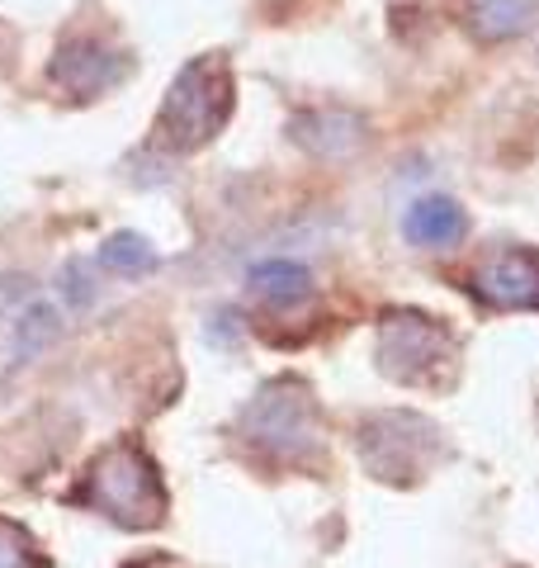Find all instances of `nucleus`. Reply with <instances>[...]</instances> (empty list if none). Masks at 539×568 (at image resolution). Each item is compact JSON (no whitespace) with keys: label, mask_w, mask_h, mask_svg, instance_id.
<instances>
[{"label":"nucleus","mask_w":539,"mask_h":568,"mask_svg":"<svg viewBox=\"0 0 539 568\" xmlns=\"http://www.w3.org/2000/svg\"><path fill=\"white\" fill-rule=\"evenodd\" d=\"M227 114H232V71L218 52H209V58L180 67V77L171 81L166 100H161L156 133L175 152H194L223 129Z\"/></svg>","instance_id":"f257e3e1"},{"label":"nucleus","mask_w":539,"mask_h":568,"mask_svg":"<svg viewBox=\"0 0 539 568\" xmlns=\"http://www.w3.org/2000/svg\"><path fill=\"white\" fill-rule=\"evenodd\" d=\"M85 503L129 530H148L166 517V484L148 455L129 440L104 450L85 474Z\"/></svg>","instance_id":"f03ea898"},{"label":"nucleus","mask_w":539,"mask_h":568,"mask_svg":"<svg viewBox=\"0 0 539 568\" xmlns=\"http://www.w3.org/2000/svg\"><path fill=\"white\" fill-rule=\"evenodd\" d=\"M455 355V342L449 332L426 313H407V308H393L384 313L379 323V369L398 384H421V379H436L440 369L449 365Z\"/></svg>","instance_id":"7ed1b4c3"},{"label":"nucleus","mask_w":539,"mask_h":568,"mask_svg":"<svg viewBox=\"0 0 539 568\" xmlns=\"http://www.w3.org/2000/svg\"><path fill=\"white\" fill-rule=\"evenodd\" d=\"M246 432L256 446L265 450H275L284 459H298V455H308L317 450V440H322V426H317V407L308 398V388L303 384H270L265 394L246 407Z\"/></svg>","instance_id":"20e7f679"},{"label":"nucleus","mask_w":539,"mask_h":568,"mask_svg":"<svg viewBox=\"0 0 539 568\" xmlns=\"http://www.w3.org/2000/svg\"><path fill=\"white\" fill-rule=\"evenodd\" d=\"M359 446H365V465L379 478H411L436 455V426L407 413H388L365 426Z\"/></svg>","instance_id":"39448f33"},{"label":"nucleus","mask_w":539,"mask_h":568,"mask_svg":"<svg viewBox=\"0 0 539 568\" xmlns=\"http://www.w3.org/2000/svg\"><path fill=\"white\" fill-rule=\"evenodd\" d=\"M474 290L492 308H530L539 313V252L535 246H511L497 252L488 265H478Z\"/></svg>","instance_id":"423d86ee"},{"label":"nucleus","mask_w":539,"mask_h":568,"mask_svg":"<svg viewBox=\"0 0 539 568\" xmlns=\"http://www.w3.org/2000/svg\"><path fill=\"white\" fill-rule=\"evenodd\" d=\"M123 71H129V58H123V52L100 48L95 39H67L58 48V58H52L48 77L58 81L62 91L90 100V95H100V91H110V85H119Z\"/></svg>","instance_id":"0eeeda50"},{"label":"nucleus","mask_w":539,"mask_h":568,"mask_svg":"<svg viewBox=\"0 0 539 568\" xmlns=\"http://www.w3.org/2000/svg\"><path fill=\"white\" fill-rule=\"evenodd\" d=\"M403 233L411 246H426V252H445V246L464 242L469 233V219H464V209L455 200H445V194H426L407 209L403 219Z\"/></svg>","instance_id":"6e6552de"},{"label":"nucleus","mask_w":539,"mask_h":568,"mask_svg":"<svg viewBox=\"0 0 539 568\" xmlns=\"http://www.w3.org/2000/svg\"><path fill=\"white\" fill-rule=\"evenodd\" d=\"M294 138L317 156H350L365 142V119L346 110H313L294 119Z\"/></svg>","instance_id":"1a4fd4ad"},{"label":"nucleus","mask_w":539,"mask_h":568,"mask_svg":"<svg viewBox=\"0 0 539 568\" xmlns=\"http://www.w3.org/2000/svg\"><path fill=\"white\" fill-rule=\"evenodd\" d=\"M62 336V308L52 298H33V304L14 317L10 327V361L14 365H33L39 355Z\"/></svg>","instance_id":"9d476101"},{"label":"nucleus","mask_w":539,"mask_h":568,"mask_svg":"<svg viewBox=\"0 0 539 568\" xmlns=\"http://www.w3.org/2000/svg\"><path fill=\"white\" fill-rule=\"evenodd\" d=\"M251 294L265 298L270 308H294L313 294V275L298 261H261L251 265Z\"/></svg>","instance_id":"9b49d317"},{"label":"nucleus","mask_w":539,"mask_h":568,"mask_svg":"<svg viewBox=\"0 0 539 568\" xmlns=\"http://www.w3.org/2000/svg\"><path fill=\"white\" fill-rule=\"evenodd\" d=\"M530 14H535V0H464V20L488 43H501V39H511V33H520L530 24Z\"/></svg>","instance_id":"f8f14e48"},{"label":"nucleus","mask_w":539,"mask_h":568,"mask_svg":"<svg viewBox=\"0 0 539 568\" xmlns=\"http://www.w3.org/2000/svg\"><path fill=\"white\" fill-rule=\"evenodd\" d=\"M100 265L110 275L138 280V275H152L161 265V256H156V246L142 233H114V237H104V246H100Z\"/></svg>","instance_id":"ddd939ff"},{"label":"nucleus","mask_w":539,"mask_h":568,"mask_svg":"<svg viewBox=\"0 0 539 568\" xmlns=\"http://www.w3.org/2000/svg\"><path fill=\"white\" fill-rule=\"evenodd\" d=\"M0 568H43V555L14 521H0Z\"/></svg>","instance_id":"4468645a"},{"label":"nucleus","mask_w":539,"mask_h":568,"mask_svg":"<svg viewBox=\"0 0 539 568\" xmlns=\"http://www.w3.org/2000/svg\"><path fill=\"white\" fill-rule=\"evenodd\" d=\"M62 280H67L62 294H67L71 308H90V304H95V290H85V261H71Z\"/></svg>","instance_id":"2eb2a0df"},{"label":"nucleus","mask_w":539,"mask_h":568,"mask_svg":"<svg viewBox=\"0 0 539 568\" xmlns=\"http://www.w3.org/2000/svg\"><path fill=\"white\" fill-rule=\"evenodd\" d=\"M10 58H14V33H10L6 24H0V71L10 67Z\"/></svg>","instance_id":"dca6fc26"},{"label":"nucleus","mask_w":539,"mask_h":568,"mask_svg":"<svg viewBox=\"0 0 539 568\" xmlns=\"http://www.w3.org/2000/svg\"><path fill=\"white\" fill-rule=\"evenodd\" d=\"M129 568H180V564L166 559V555H152V559H138V564H129Z\"/></svg>","instance_id":"f3484780"}]
</instances>
